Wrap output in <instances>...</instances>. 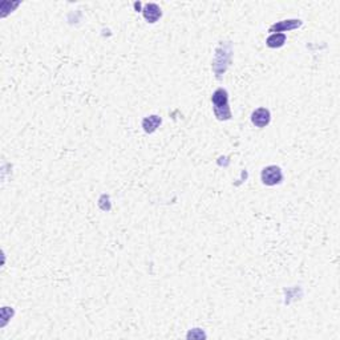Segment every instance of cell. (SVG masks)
<instances>
[{
	"label": "cell",
	"mask_w": 340,
	"mask_h": 340,
	"mask_svg": "<svg viewBox=\"0 0 340 340\" xmlns=\"http://www.w3.org/2000/svg\"><path fill=\"white\" fill-rule=\"evenodd\" d=\"M231 53H233V49H231V44L230 43H225V44H221L217 51H215L214 61H213V70L217 75V77H221L224 75L227 67L230 66V60H231Z\"/></svg>",
	"instance_id": "obj_1"
},
{
	"label": "cell",
	"mask_w": 340,
	"mask_h": 340,
	"mask_svg": "<svg viewBox=\"0 0 340 340\" xmlns=\"http://www.w3.org/2000/svg\"><path fill=\"white\" fill-rule=\"evenodd\" d=\"M211 101H213V107H214V114L218 120L226 121V120L231 118V112H230V107H228V96L225 89H217L213 93Z\"/></svg>",
	"instance_id": "obj_2"
},
{
	"label": "cell",
	"mask_w": 340,
	"mask_h": 340,
	"mask_svg": "<svg viewBox=\"0 0 340 340\" xmlns=\"http://www.w3.org/2000/svg\"><path fill=\"white\" fill-rule=\"evenodd\" d=\"M262 182L267 185V186H274V185H278L283 180V174H282V170H280L279 166H275V165H271V166H267L262 170L261 174Z\"/></svg>",
	"instance_id": "obj_3"
},
{
	"label": "cell",
	"mask_w": 340,
	"mask_h": 340,
	"mask_svg": "<svg viewBox=\"0 0 340 340\" xmlns=\"http://www.w3.org/2000/svg\"><path fill=\"white\" fill-rule=\"evenodd\" d=\"M271 120L270 112L265 109V108H259L254 111L251 114V122L256 128H265L266 125H269V122Z\"/></svg>",
	"instance_id": "obj_4"
},
{
	"label": "cell",
	"mask_w": 340,
	"mask_h": 340,
	"mask_svg": "<svg viewBox=\"0 0 340 340\" xmlns=\"http://www.w3.org/2000/svg\"><path fill=\"white\" fill-rule=\"evenodd\" d=\"M302 25V20H283V22H278V23L272 24L270 27V32L278 33L280 31H291V29L299 28Z\"/></svg>",
	"instance_id": "obj_5"
},
{
	"label": "cell",
	"mask_w": 340,
	"mask_h": 340,
	"mask_svg": "<svg viewBox=\"0 0 340 340\" xmlns=\"http://www.w3.org/2000/svg\"><path fill=\"white\" fill-rule=\"evenodd\" d=\"M142 12H144V18L148 20L149 23H156V22L161 18V10H159V7L157 4H153V3L145 5Z\"/></svg>",
	"instance_id": "obj_6"
},
{
	"label": "cell",
	"mask_w": 340,
	"mask_h": 340,
	"mask_svg": "<svg viewBox=\"0 0 340 340\" xmlns=\"http://www.w3.org/2000/svg\"><path fill=\"white\" fill-rule=\"evenodd\" d=\"M161 124V118L159 116H150L146 117L142 121V128L146 133H153Z\"/></svg>",
	"instance_id": "obj_7"
},
{
	"label": "cell",
	"mask_w": 340,
	"mask_h": 340,
	"mask_svg": "<svg viewBox=\"0 0 340 340\" xmlns=\"http://www.w3.org/2000/svg\"><path fill=\"white\" fill-rule=\"evenodd\" d=\"M284 42H286L284 33H272L270 38L267 39V45L270 48H279L283 45Z\"/></svg>",
	"instance_id": "obj_8"
}]
</instances>
